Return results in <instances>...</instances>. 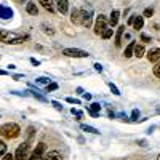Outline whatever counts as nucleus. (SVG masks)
Masks as SVG:
<instances>
[{"mask_svg": "<svg viewBox=\"0 0 160 160\" xmlns=\"http://www.w3.org/2000/svg\"><path fill=\"white\" fill-rule=\"evenodd\" d=\"M19 135H21V128H19L18 123L10 122V123H3L2 125V136L5 139H15Z\"/></svg>", "mask_w": 160, "mask_h": 160, "instance_id": "f257e3e1", "label": "nucleus"}, {"mask_svg": "<svg viewBox=\"0 0 160 160\" xmlns=\"http://www.w3.org/2000/svg\"><path fill=\"white\" fill-rule=\"evenodd\" d=\"M29 149H31V141H24L22 144L18 146L15 152V160H28L29 158Z\"/></svg>", "mask_w": 160, "mask_h": 160, "instance_id": "f03ea898", "label": "nucleus"}, {"mask_svg": "<svg viewBox=\"0 0 160 160\" xmlns=\"http://www.w3.org/2000/svg\"><path fill=\"white\" fill-rule=\"evenodd\" d=\"M62 55L68 58H88L90 53L85 50H80V48H64Z\"/></svg>", "mask_w": 160, "mask_h": 160, "instance_id": "7ed1b4c3", "label": "nucleus"}, {"mask_svg": "<svg viewBox=\"0 0 160 160\" xmlns=\"http://www.w3.org/2000/svg\"><path fill=\"white\" fill-rule=\"evenodd\" d=\"M45 151H47L45 142H38L35 148H34V151H32V154L29 155L28 160H42L43 155H45Z\"/></svg>", "mask_w": 160, "mask_h": 160, "instance_id": "20e7f679", "label": "nucleus"}, {"mask_svg": "<svg viewBox=\"0 0 160 160\" xmlns=\"http://www.w3.org/2000/svg\"><path fill=\"white\" fill-rule=\"evenodd\" d=\"M108 28H109V26H108V18H106L104 15H99L96 18V22H95V34L101 35Z\"/></svg>", "mask_w": 160, "mask_h": 160, "instance_id": "39448f33", "label": "nucleus"}, {"mask_svg": "<svg viewBox=\"0 0 160 160\" xmlns=\"http://www.w3.org/2000/svg\"><path fill=\"white\" fill-rule=\"evenodd\" d=\"M71 21L75 24V26H83V18H82V11L78 8H74L71 11Z\"/></svg>", "mask_w": 160, "mask_h": 160, "instance_id": "423d86ee", "label": "nucleus"}, {"mask_svg": "<svg viewBox=\"0 0 160 160\" xmlns=\"http://www.w3.org/2000/svg\"><path fill=\"white\" fill-rule=\"evenodd\" d=\"M148 59L149 62H158L160 61V48H152L149 53H148Z\"/></svg>", "mask_w": 160, "mask_h": 160, "instance_id": "0eeeda50", "label": "nucleus"}, {"mask_svg": "<svg viewBox=\"0 0 160 160\" xmlns=\"http://www.w3.org/2000/svg\"><path fill=\"white\" fill-rule=\"evenodd\" d=\"M82 11V18H83V26H87V28H90L91 26V8H88V11H87V8H82L80 10Z\"/></svg>", "mask_w": 160, "mask_h": 160, "instance_id": "6e6552de", "label": "nucleus"}, {"mask_svg": "<svg viewBox=\"0 0 160 160\" xmlns=\"http://www.w3.org/2000/svg\"><path fill=\"white\" fill-rule=\"evenodd\" d=\"M55 3H56V8L59 13H62V15H66L69 10V3H68V0H55Z\"/></svg>", "mask_w": 160, "mask_h": 160, "instance_id": "1a4fd4ad", "label": "nucleus"}, {"mask_svg": "<svg viewBox=\"0 0 160 160\" xmlns=\"http://www.w3.org/2000/svg\"><path fill=\"white\" fill-rule=\"evenodd\" d=\"M135 47H136V43H135V42H130V43L127 45V48L123 50V56H125V58H131V56H135Z\"/></svg>", "mask_w": 160, "mask_h": 160, "instance_id": "9d476101", "label": "nucleus"}, {"mask_svg": "<svg viewBox=\"0 0 160 160\" xmlns=\"http://www.w3.org/2000/svg\"><path fill=\"white\" fill-rule=\"evenodd\" d=\"M99 111H101V104H99V102H91V104H90L88 112H90L91 117H98V115H99Z\"/></svg>", "mask_w": 160, "mask_h": 160, "instance_id": "9b49d317", "label": "nucleus"}, {"mask_svg": "<svg viewBox=\"0 0 160 160\" xmlns=\"http://www.w3.org/2000/svg\"><path fill=\"white\" fill-rule=\"evenodd\" d=\"M125 32V26H120L117 28V34H115V47H122V37Z\"/></svg>", "mask_w": 160, "mask_h": 160, "instance_id": "f8f14e48", "label": "nucleus"}, {"mask_svg": "<svg viewBox=\"0 0 160 160\" xmlns=\"http://www.w3.org/2000/svg\"><path fill=\"white\" fill-rule=\"evenodd\" d=\"M61 152H58V151H50L48 154H45L43 155V158L42 160H61Z\"/></svg>", "mask_w": 160, "mask_h": 160, "instance_id": "ddd939ff", "label": "nucleus"}, {"mask_svg": "<svg viewBox=\"0 0 160 160\" xmlns=\"http://www.w3.org/2000/svg\"><path fill=\"white\" fill-rule=\"evenodd\" d=\"M118 18H120V13L117 10H114L111 13V16H109V24H111V28H115L117 22H118Z\"/></svg>", "mask_w": 160, "mask_h": 160, "instance_id": "4468645a", "label": "nucleus"}, {"mask_svg": "<svg viewBox=\"0 0 160 160\" xmlns=\"http://www.w3.org/2000/svg\"><path fill=\"white\" fill-rule=\"evenodd\" d=\"M38 3L42 5L47 11H50V13H53L55 11V5H53V2L51 0H38Z\"/></svg>", "mask_w": 160, "mask_h": 160, "instance_id": "2eb2a0df", "label": "nucleus"}, {"mask_svg": "<svg viewBox=\"0 0 160 160\" xmlns=\"http://www.w3.org/2000/svg\"><path fill=\"white\" fill-rule=\"evenodd\" d=\"M26 11H28L29 15L35 16L37 13H38V8H37V5H35L34 2H28V3H26Z\"/></svg>", "mask_w": 160, "mask_h": 160, "instance_id": "dca6fc26", "label": "nucleus"}, {"mask_svg": "<svg viewBox=\"0 0 160 160\" xmlns=\"http://www.w3.org/2000/svg\"><path fill=\"white\" fill-rule=\"evenodd\" d=\"M142 26H144V16L142 15H136L135 22H133V28H135L136 31H139V29H142Z\"/></svg>", "mask_w": 160, "mask_h": 160, "instance_id": "f3484780", "label": "nucleus"}, {"mask_svg": "<svg viewBox=\"0 0 160 160\" xmlns=\"http://www.w3.org/2000/svg\"><path fill=\"white\" fill-rule=\"evenodd\" d=\"M0 11H2V18H3V19H8V18H11V15H13V11H11L10 8H7L5 5H2Z\"/></svg>", "mask_w": 160, "mask_h": 160, "instance_id": "a211bd4d", "label": "nucleus"}, {"mask_svg": "<svg viewBox=\"0 0 160 160\" xmlns=\"http://www.w3.org/2000/svg\"><path fill=\"white\" fill-rule=\"evenodd\" d=\"M144 53H146V50H144L142 45H136V47H135V56H136V58H142Z\"/></svg>", "mask_w": 160, "mask_h": 160, "instance_id": "6ab92c4d", "label": "nucleus"}, {"mask_svg": "<svg viewBox=\"0 0 160 160\" xmlns=\"http://www.w3.org/2000/svg\"><path fill=\"white\" fill-rule=\"evenodd\" d=\"M83 131H87V133H93V135H99V131L96 130V128H93V127H90V125H82L80 127Z\"/></svg>", "mask_w": 160, "mask_h": 160, "instance_id": "aec40b11", "label": "nucleus"}, {"mask_svg": "<svg viewBox=\"0 0 160 160\" xmlns=\"http://www.w3.org/2000/svg\"><path fill=\"white\" fill-rule=\"evenodd\" d=\"M112 34H114V29H112V28H108V29H106V31L101 34V37H102L104 40H108V38L112 37Z\"/></svg>", "mask_w": 160, "mask_h": 160, "instance_id": "412c9836", "label": "nucleus"}, {"mask_svg": "<svg viewBox=\"0 0 160 160\" xmlns=\"http://www.w3.org/2000/svg\"><path fill=\"white\" fill-rule=\"evenodd\" d=\"M56 90H58V83H55V82H51L50 85L45 87V93H51V91H56Z\"/></svg>", "mask_w": 160, "mask_h": 160, "instance_id": "4be33fe9", "label": "nucleus"}, {"mask_svg": "<svg viewBox=\"0 0 160 160\" xmlns=\"http://www.w3.org/2000/svg\"><path fill=\"white\" fill-rule=\"evenodd\" d=\"M37 83H40V85H50L51 83V80L48 78V77H38L37 80H35Z\"/></svg>", "mask_w": 160, "mask_h": 160, "instance_id": "5701e85b", "label": "nucleus"}, {"mask_svg": "<svg viewBox=\"0 0 160 160\" xmlns=\"http://www.w3.org/2000/svg\"><path fill=\"white\" fill-rule=\"evenodd\" d=\"M109 88H111V91L114 93L115 96H120V91H118V88H117V87H115L112 82H109Z\"/></svg>", "mask_w": 160, "mask_h": 160, "instance_id": "b1692460", "label": "nucleus"}, {"mask_svg": "<svg viewBox=\"0 0 160 160\" xmlns=\"http://www.w3.org/2000/svg\"><path fill=\"white\" fill-rule=\"evenodd\" d=\"M71 114H72V115H75V117H77V120H80V118L83 117V114H82V112H80L78 109H74V108L71 109Z\"/></svg>", "mask_w": 160, "mask_h": 160, "instance_id": "393cba45", "label": "nucleus"}, {"mask_svg": "<svg viewBox=\"0 0 160 160\" xmlns=\"http://www.w3.org/2000/svg\"><path fill=\"white\" fill-rule=\"evenodd\" d=\"M152 71H154V75H155L157 78H160V61L154 66V69H152Z\"/></svg>", "mask_w": 160, "mask_h": 160, "instance_id": "a878e982", "label": "nucleus"}, {"mask_svg": "<svg viewBox=\"0 0 160 160\" xmlns=\"http://www.w3.org/2000/svg\"><path fill=\"white\" fill-rule=\"evenodd\" d=\"M152 15H154V8H146L144 13H142V16H144V18H151Z\"/></svg>", "mask_w": 160, "mask_h": 160, "instance_id": "bb28decb", "label": "nucleus"}, {"mask_svg": "<svg viewBox=\"0 0 160 160\" xmlns=\"http://www.w3.org/2000/svg\"><path fill=\"white\" fill-rule=\"evenodd\" d=\"M7 154V144L5 141H0V155H5Z\"/></svg>", "mask_w": 160, "mask_h": 160, "instance_id": "cd10ccee", "label": "nucleus"}, {"mask_svg": "<svg viewBox=\"0 0 160 160\" xmlns=\"http://www.w3.org/2000/svg\"><path fill=\"white\" fill-rule=\"evenodd\" d=\"M138 118H139V111L135 109V111L131 112V120H133V122H138Z\"/></svg>", "mask_w": 160, "mask_h": 160, "instance_id": "c85d7f7f", "label": "nucleus"}, {"mask_svg": "<svg viewBox=\"0 0 160 160\" xmlns=\"http://www.w3.org/2000/svg\"><path fill=\"white\" fill-rule=\"evenodd\" d=\"M0 160H15V154L7 152L5 155H2V158H0Z\"/></svg>", "mask_w": 160, "mask_h": 160, "instance_id": "c756f323", "label": "nucleus"}, {"mask_svg": "<svg viewBox=\"0 0 160 160\" xmlns=\"http://www.w3.org/2000/svg\"><path fill=\"white\" fill-rule=\"evenodd\" d=\"M66 102H69V104H77V106H78V104H80V99L71 98V96H69V98H66Z\"/></svg>", "mask_w": 160, "mask_h": 160, "instance_id": "7c9ffc66", "label": "nucleus"}, {"mask_svg": "<svg viewBox=\"0 0 160 160\" xmlns=\"http://www.w3.org/2000/svg\"><path fill=\"white\" fill-rule=\"evenodd\" d=\"M29 93H32V96H34V98H37L38 101H47V99H45V98H43L42 95H38L37 91H29Z\"/></svg>", "mask_w": 160, "mask_h": 160, "instance_id": "2f4dec72", "label": "nucleus"}, {"mask_svg": "<svg viewBox=\"0 0 160 160\" xmlns=\"http://www.w3.org/2000/svg\"><path fill=\"white\" fill-rule=\"evenodd\" d=\"M42 28H43V32H45V34H50V35L55 34V31H53L51 28H48V29H47V24H42Z\"/></svg>", "mask_w": 160, "mask_h": 160, "instance_id": "473e14b6", "label": "nucleus"}, {"mask_svg": "<svg viewBox=\"0 0 160 160\" xmlns=\"http://www.w3.org/2000/svg\"><path fill=\"white\" fill-rule=\"evenodd\" d=\"M141 40H142V42H151V35H148V34H141Z\"/></svg>", "mask_w": 160, "mask_h": 160, "instance_id": "72a5a7b5", "label": "nucleus"}, {"mask_svg": "<svg viewBox=\"0 0 160 160\" xmlns=\"http://www.w3.org/2000/svg\"><path fill=\"white\" fill-rule=\"evenodd\" d=\"M93 68H95L96 72H102V66H101L99 62H95V66H93Z\"/></svg>", "mask_w": 160, "mask_h": 160, "instance_id": "f704fd0d", "label": "nucleus"}, {"mask_svg": "<svg viewBox=\"0 0 160 160\" xmlns=\"http://www.w3.org/2000/svg\"><path fill=\"white\" fill-rule=\"evenodd\" d=\"M51 104H53V106H55V108H56L58 111H62V106H61V104H59L58 101H51Z\"/></svg>", "mask_w": 160, "mask_h": 160, "instance_id": "c9c22d12", "label": "nucleus"}, {"mask_svg": "<svg viewBox=\"0 0 160 160\" xmlns=\"http://www.w3.org/2000/svg\"><path fill=\"white\" fill-rule=\"evenodd\" d=\"M34 131H35L34 127H29V128H28V138H31V136L34 135Z\"/></svg>", "mask_w": 160, "mask_h": 160, "instance_id": "e433bc0d", "label": "nucleus"}, {"mask_svg": "<svg viewBox=\"0 0 160 160\" xmlns=\"http://www.w3.org/2000/svg\"><path fill=\"white\" fill-rule=\"evenodd\" d=\"M135 18H136V15H131V16L128 18V21H127V22H128L130 26H133V22H135Z\"/></svg>", "mask_w": 160, "mask_h": 160, "instance_id": "4c0bfd02", "label": "nucleus"}, {"mask_svg": "<svg viewBox=\"0 0 160 160\" xmlns=\"http://www.w3.org/2000/svg\"><path fill=\"white\" fill-rule=\"evenodd\" d=\"M83 98H85L87 101H90V99H91V95H90V93H83Z\"/></svg>", "mask_w": 160, "mask_h": 160, "instance_id": "58836bf2", "label": "nucleus"}, {"mask_svg": "<svg viewBox=\"0 0 160 160\" xmlns=\"http://www.w3.org/2000/svg\"><path fill=\"white\" fill-rule=\"evenodd\" d=\"M31 62H32L34 66H38V64H40V62H38V61H37L35 58H31Z\"/></svg>", "mask_w": 160, "mask_h": 160, "instance_id": "ea45409f", "label": "nucleus"}, {"mask_svg": "<svg viewBox=\"0 0 160 160\" xmlns=\"http://www.w3.org/2000/svg\"><path fill=\"white\" fill-rule=\"evenodd\" d=\"M138 144H139V146H142V148H144V146H146V141H144V139H139V141H138Z\"/></svg>", "mask_w": 160, "mask_h": 160, "instance_id": "a19ab883", "label": "nucleus"}, {"mask_svg": "<svg viewBox=\"0 0 160 160\" xmlns=\"http://www.w3.org/2000/svg\"><path fill=\"white\" fill-rule=\"evenodd\" d=\"M16 3H24V2H28V0H15Z\"/></svg>", "mask_w": 160, "mask_h": 160, "instance_id": "79ce46f5", "label": "nucleus"}, {"mask_svg": "<svg viewBox=\"0 0 160 160\" xmlns=\"http://www.w3.org/2000/svg\"><path fill=\"white\" fill-rule=\"evenodd\" d=\"M157 160H160V154H158V157H157Z\"/></svg>", "mask_w": 160, "mask_h": 160, "instance_id": "37998d69", "label": "nucleus"}, {"mask_svg": "<svg viewBox=\"0 0 160 160\" xmlns=\"http://www.w3.org/2000/svg\"><path fill=\"white\" fill-rule=\"evenodd\" d=\"M157 112H158V114H160V109H158V111H157Z\"/></svg>", "mask_w": 160, "mask_h": 160, "instance_id": "c03bdc74", "label": "nucleus"}]
</instances>
